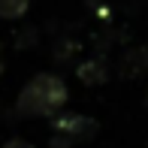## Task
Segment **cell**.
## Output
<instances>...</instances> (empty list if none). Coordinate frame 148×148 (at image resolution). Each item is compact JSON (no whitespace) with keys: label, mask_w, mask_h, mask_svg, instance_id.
<instances>
[{"label":"cell","mask_w":148,"mask_h":148,"mask_svg":"<svg viewBox=\"0 0 148 148\" xmlns=\"http://www.w3.org/2000/svg\"><path fill=\"white\" fill-rule=\"evenodd\" d=\"M64 103H66V85L58 76H51V73H39V76H33L21 88L15 112H21L27 118H36V115H45V118L51 115L55 118Z\"/></svg>","instance_id":"6da1fadb"},{"label":"cell","mask_w":148,"mask_h":148,"mask_svg":"<svg viewBox=\"0 0 148 148\" xmlns=\"http://www.w3.org/2000/svg\"><path fill=\"white\" fill-rule=\"evenodd\" d=\"M51 127H55V133L73 139V142H85V139H91L97 133V121L88 115H55Z\"/></svg>","instance_id":"7a4b0ae2"},{"label":"cell","mask_w":148,"mask_h":148,"mask_svg":"<svg viewBox=\"0 0 148 148\" xmlns=\"http://www.w3.org/2000/svg\"><path fill=\"white\" fill-rule=\"evenodd\" d=\"M145 70H148V45L130 49L124 58H121V66H118V73L124 79H136V76H142Z\"/></svg>","instance_id":"3957f363"},{"label":"cell","mask_w":148,"mask_h":148,"mask_svg":"<svg viewBox=\"0 0 148 148\" xmlns=\"http://www.w3.org/2000/svg\"><path fill=\"white\" fill-rule=\"evenodd\" d=\"M76 73H79V79H82L85 85H103L106 79H109V70H106V60H103V58L85 60Z\"/></svg>","instance_id":"277c9868"},{"label":"cell","mask_w":148,"mask_h":148,"mask_svg":"<svg viewBox=\"0 0 148 148\" xmlns=\"http://www.w3.org/2000/svg\"><path fill=\"white\" fill-rule=\"evenodd\" d=\"M30 0H0V18H21L24 12H27Z\"/></svg>","instance_id":"5b68a950"},{"label":"cell","mask_w":148,"mask_h":148,"mask_svg":"<svg viewBox=\"0 0 148 148\" xmlns=\"http://www.w3.org/2000/svg\"><path fill=\"white\" fill-rule=\"evenodd\" d=\"M3 148H33V145H30V142H24V139H9Z\"/></svg>","instance_id":"8992f818"},{"label":"cell","mask_w":148,"mask_h":148,"mask_svg":"<svg viewBox=\"0 0 148 148\" xmlns=\"http://www.w3.org/2000/svg\"><path fill=\"white\" fill-rule=\"evenodd\" d=\"M0 73H3V60H0Z\"/></svg>","instance_id":"52a82bcc"}]
</instances>
